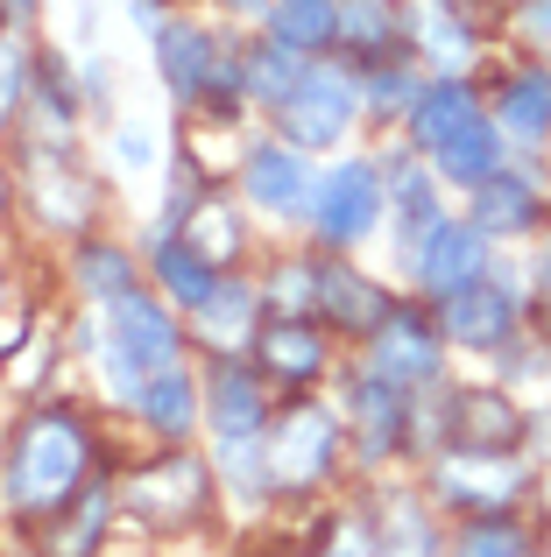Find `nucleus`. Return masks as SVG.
Wrapping results in <instances>:
<instances>
[{
  "label": "nucleus",
  "mask_w": 551,
  "mask_h": 557,
  "mask_svg": "<svg viewBox=\"0 0 551 557\" xmlns=\"http://www.w3.org/2000/svg\"><path fill=\"white\" fill-rule=\"evenodd\" d=\"M340 42L360 57V71L403 57V14H396V0H346V8H340Z\"/></svg>",
  "instance_id": "24"
},
{
  "label": "nucleus",
  "mask_w": 551,
  "mask_h": 557,
  "mask_svg": "<svg viewBox=\"0 0 551 557\" xmlns=\"http://www.w3.org/2000/svg\"><path fill=\"white\" fill-rule=\"evenodd\" d=\"M389 205H396L403 240H411V233H425L431 219H445L439 212V184H431L425 163H396V170H389Z\"/></svg>",
  "instance_id": "33"
},
{
  "label": "nucleus",
  "mask_w": 551,
  "mask_h": 557,
  "mask_svg": "<svg viewBox=\"0 0 551 557\" xmlns=\"http://www.w3.org/2000/svg\"><path fill=\"white\" fill-rule=\"evenodd\" d=\"M439 409H445V431H453L467 451H510L516 437H524V409H516L502 388H467V395H453V403H439Z\"/></svg>",
  "instance_id": "17"
},
{
  "label": "nucleus",
  "mask_w": 551,
  "mask_h": 557,
  "mask_svg": "<svg viewBox=\"0 0 551 557\" xmlns=\"http://www.w3.org/2000/svg\"><path fill=\"white\" fill-rule=\"evenodd\" d=\"M375 550L382 557H439V530H431V516L411 502V494H396V502L375 516Z\"/></svg>",
  "instance_id": "31"
},
{
  "label": "nucleus",
  "mask_w": 551,
  "mask_h": 557,
  "mask_svg": "<svg viewBox=\"0 0 551 557\" xmlns=\"http://www.w3.org/2000/svg\"><path fill=\"white\" fill-rule=\"evenodd\" d=\"M474 198V226L488 233V240H524V233H538V219H544V190L524 177V170H495L488 184H474L467 190Z\"/></svg>",
  "instance_id": "15"
},
{
  "label": "nucleus",
  "mask_w": 551,
  "mask_h": 557,
  "mask_svg": "<svg viewBox=\"0 0 551 557\" xmlns=\"http://www.w3.org/2000/svg\"><path fill=\"white\" fill-rule=\"evenodd\" d=\"M411 388H396V381L382 374H360L354 381V431H360V459H389L396 451V437L411 431V403H403Z\"/></svg>",
  "instance_id": "19"
},
{
  "label": "nucleus",
  "mask_w": 551,
  "mask_h": 557,
  "mask_svg": "<svg viewBox=\"0 0 551 557\" xmlns=\"http://www.w3.org/2000/svg\"><path fill=\"white\" fill-rule=\"evenodd\" d=\"M135 417L149 423L156 437H192L198 431V381L184 374V368L149 374V388L135 395Z\"/></svg>",
  "instance_id": "26"
},
{
  "label": "nucleus",
  "mask_w": 551,
  "mask_h": 557,
  "mask_svg": "<svg viewBox=\"0 0 551 557\" xmlns=\"http://www.w3.org/2000/svg\"><path fill=\"white\" fill-rule=\"evenodd\" d=\"M262 22H269V36L283 42V50L318 57V50L340 42V0H276Z\"/></svg>",
  "instance_id": "27"
},
{
  "label": "nucleus",
  "mask_w": 551,
  "mask_h": 557,
  "mask_svg": "<svg viewBox=\"0 0 551 557\" xmlns=\"http://www.w3.org/2000/svg\"><path fill=\"white\" fill-rule=\"evenodd\" d=\"M93 423L64 403H36L8 431V502L22 522H50L93 473Z\"/></svg>",
  "instance_id": "1"
},
{
  "label": "nucleus",
  "mask_w": 551,
  "mask_h": 557,
  "mask_svg": "<svg viewBox=\"0 0 551 557\" xmlns=\"http://www.w3.org/2000/svg\"><path fill=\"white\" fill-rule=\"evenodd\" d=\"M417 85H425V78H417L403 57H389V64H368V71H360V99H368L375 121H389V113H411Z\"/></svg>",
  "instance_id": "35"
},
{
  "label": "nucleus",
  "mask_w": 551,
  "mask_h": 557,
  "mask_svg": "<svg viewBox=\"0 0 551 557\" xmlns=\"http://www.w3.org/2000/svg\"><path fill=\"white\" fill-rule=\"evenodd\" d=\"M382 205H389V177L382 163H340L318 177V198H311V240L326 247V255H346V247H360L375 226H382Z\"/></svg>",
  "instance_id": "3"
},
{
  "label": "nucleus",
  "mask_w": 551,
  "mask_h": 557,
  "mask_svg": "<svg viewBox=\"0 0 551 557\" xmlns=\"http://www.w3.org/2000/svg\"><path fill=\"white\" fill-rule=\"evenodd\" d=\"M241 190H248L255 212H276V219H304L311 198H318L311 163H304L297 141H255V149L241 156Z\"/></svg>",
  "instance_id": "10"
},
{
  "label": "nucleus",
  "mask_w": 551,
  "mask_h": 557,
  "mask_svg": "<svg viewBox=\"0 0 551 557\" xmlns=\"http://www.w3.org/2000/svg\"><path fill=\"white\" fill-rule=\"evenodd\" d=\"M206 494H212L206 459H192V451H170V459H149L142 473H127L121 508H127L135 522H156V530H184V522H198Z\"/></svg>",
  "instance_id": "5"
},
{
  "label": "nucleus",
  "mask_w": 551,
  "mask_h": 557,
  "mask_svg": "<svg viewBox=\"0 0 551 557\" xmlns=\"http://www.w3.org/2000/svg\"><path fill=\"white\" fill-rule=\"evenodd\" d=\"M28 78H36V64H28V50H22V36H14V22H0V121H8V113L28 99Z\"/></svg>",
  "instance_id": "37"
},
{
  "label": "nucleus",
  "mask_w": 551,
  "mask_h": 557,
  "mask_svg": "<svg viewBox=\"0 0 551 557\" xmlns=\"http://www.w3.org/2000/svg\"><path fill=\"white\" fill-rule=\"evenodd\" d=\"M304 71H311V57H297V50H283V42H255V50H241V85H248V99H262V107L283 113L290 107V92L304 85Z\"/></svg>",
  "instance_id": "30"
},
{
  "label": "nucleus",
  "mask_w": 551,
  "mask_h": 557,
  "mask_svg": "<svg viewBox=\"0 0 551 557\" xmlns=\"http://www.w3.org/2000/svg\"><path fill=\"white\" fill-rule=\"evenodd\" d=\"M403 269H411L417 289L453 297V289H467V283L488 275V233L474 226V219H431L425 233L403 240Z\"/></svg>",
  "instance_id": "4"
},
{
  "label": "nucleus",
  "mask_w": 551,
  "mask_h": 557,
  "mask_svg": "<svg viewBox=\"0 0 551 557\" xmlns=\"http://www.w3.org/2000/svg\"><path fill=\"white\" fill-rule=\"evenodd\" d=\"M255 311H262V289L220 283V289H212V304L198 311V332H206L212 354H248V346H255Z\"/></svg>",
  "instance_id": "29"
},
{
  "label": "nucleus",
  "mask_w": 551,
  "mask_h": 557,
  "mask_svg": "<svg viewBox=\"0 0 551 557\" xmlns=\"http://www.w3.org/2000/svg\"><path fill=\"white\" fill-rule=\"evenodd\" d=\"M326 557H382V550H375V530L340 522V530H332V544H326Z\"/></svg>",
  "instance_id": "38"
},
{
  "label": "nucleus",
  "mask_w": 551,
  "mask_h": 557,
  "mask_svg": "<svg viewBox=\"0 0 551 557\" xmlns=\"http://www.w3.org/2000/svg\"><path fill=\"white\" fill-rule=\"evenodd\" d=\"M354 121H360V85L332 64H311L304 85L290 92V107H283V141H297L304 156H318V149H340Z\"/></svg>",
  "instance_id": "6"
},
{
  "label": "nucleus",
  "mask_w": 551,
  "mask_h": 557,
  "mask_svg": "<svg viewBox=\"0 0 551 557\" xmlns=\"http://www.w3.org/2000/svg\"><path fill=\"white\" fill-rule=\"evenodd\" d=\"M417 42H425V57H439V64H467L474 57V36H467V22H460L453 8L417 14Z\"/></svg>",
  "instance_id": "36"
},
{
  "label": "nucleus",
  "mask_w": 551,
  "mask_h": 557,
  "mask_svg": "<svg viewBox=\"0 0 551 557\" xmlns=\"http://www.w3.org/2000/svg\"><path fill=\"white\" fill-rule=\"evenodd\" d=\"M502 149H510L502 121H495V113H481V121H474V127H460V135L445 141V149L431 156V163H439V177H445V184L474 190V184H488V177H495V170H510V163H502Z\"/></svg>",
  "instance_id": "22"
},
{
  "label": "nucleus",
  "mask_w": 551,
  "mask_h": 557,
  "mask_svg": "<svg viewBox=\"0 0 551 557\" xmlns=\"http://www.w3.org/2000/svg\"><path fill=\"white\" fill-rule=\"evenodd\" d=\"M474 121H481V92H474L460 71L425 78V85H417V99H411V113H403L411 141H417V149H431V156H439L445 141L460 135V127H474Z\"/></svg>",
  "instance_id": "14"
},
{
  "label": "nucleus",
  "mask_w": 551,
  "mask_h": 557,
  "mask_svg": "<svg viewBox=\"0 0 551 557\" xmlns=\"http://www.w3.org/2000/svg\"><path fill=\"white\" fill-rule=\"evenodd\" d=\"M453 557H530V530L510 516H467L453 536Z\"/></svg>",
  "instance_id": "34"
},
{
  "label": "nucleus",
  "mask_w": 551,
  "mask_h": 557,
  "mask_svg": "<svg viewBox=\"0 0 551 557\" xmlns=\"http://www.w3.org/2000/svg\"><path fill=\"white\" fill-rule=\"evenodd\" d=\"M28 212L50 233H85V219H93V184L71 163H42L36 177H28Z\"/></svg>",
  "instance_id": "23"
},
{
  "label": "nucleus",
  "mask_w": 551,
  "mask_h": 557,
  "mask_svg": "<svg viewBox=\"0 0 551 557\" xmlns=\"http://www.w3.org/2000/svg\"><path fill=\"white\" fill-rule=\"evenodd\" d=\"M495 121H502V135H510V141L544 149V141H551V64H524V71L502 78Z\"/></svg>",
  "instance_id": "20"
},
{
  "label": "nucleus",
  "mask_w": 551,
  "mask_h": 557,
  "mask_svg": "<svg viewBox=\"0 0 551 557\" xmlns=\"http://www.w3.org/2000/svg\"><path fill=\"white\" fill-rule=\"evenodd\" d=\"M184 233H192V247H198V255H212L220 269L241 255V212L226 198H212V190H198V205L184 212Z\"/></svg>",
  "instance_id": "32"
},
{
  "label": "nucleus",
  "mask_w": 551,
  "mask_h": 557,
  "mask_svg": "<svg viewBox=\"0 0 551 557\" xmlns=\"http://www.w3.org/2000/svg\"><path fill=\"white\" fill-rule=\"evenodd\" d=\"M206 417L220 437H262L269 423V388H262V368H255V354H220L206 374Z\"/></svg>",
  "instance_id": "13"
},
{
  "label": "nucleus",
  "mask_w": 551,
  "mask_h": 557,
  "mask_svg": "<svg viewBox=\"0 0 551 557\" xmlns=\"http://www.w3.org/2000/svg\"><path fill=\"white\" fill-rule=\"evenodd\" d=\"M71 275H78V289L93 304H121V297H135V289H142L135 255H127V247H113V240H99V233H85V240H78Z\"/></svg>",
  "instance_id": "25"
},
{
  "label": "nucleus",
  "mask_w": 551,
  "mask_h": 557,
  "mask_svg": "<svg viewBox=\"0 0 551 557\" xmlns=\"http://www.w3.org/2000/svg\"><path fill=\"white\" fill-rule=\"evenodd\" d=\"M318 311H326L340 332H360V339H368V332L382 325L396 304H389L368 275H354L346 261H318Z\"/></svg>",
  "instance_id": "21"
},
{
  "label": "nucleus",
  "mask_w": 551,
  "mask_h": 557,
  "mask_svg": "<svg viewBox=\"0 0 551 557\" xmlns=\"http://www.w3.org/2000/svg\"><path fill=\"white\" fill-rule=\"evenodd\" d=\"M439 360H445L439 325H425V311H411V304H396V311L368 332V374L396 381V388H425V381H439Z\"/></svg>",
  "instance_id": "8"
},
{
  "label": "nucleus",
  "mask_w": 551,
  "mask_h": 557,
  "mask_svg": "<svg viewBox=\"0 0 551 557\" xmlns=\"http://www.w3.org/2000/svg\"><path fill=\"white\" fill-rule=\"evenodd\" d=\"M220 64H226V50H220L212 28L184 22V14L177 22H156V71H163L177 107H198V99L212 92V78H220Z\"/></svg>",
  "instance_id": "12"
},
{
  "label": "nucleus",
  "mask_w": 551,
  "mask_h": 557,
  "mask_svg": "<svg viewBox=\"0 0 551 557\" xmlns=\"http://www.w3.org/2000/svg\"><path fill=\"white\" fill-rule=\"evenodd\" d=\"M516 289H502V283H467V289H453V297H439V332L453 346H467V354H502V346L516 339Z\"/></svg>",
  "instance_id": "11"
},
{
  "label": "nucleus",
  "mask_w": 551,
  "mask_h": 557,
  "mask_svg": "<svg viewBox=\"0 0 551 557\" xmlns=\"http://www.w3.org/2000/svg\"><path fill=\"white\" fill-rule=\"evenodd\" d=\"M149 261H156V283L170 289V304H184L192 318L206 311V304H212V289L226 283V275H220V261H212V255H198L184 226H163V233H156Z\"/></svg>",
  "instance_id": "16"
},
{
  "label": "nucleus",
  "mask_w": 551,
  "mask_h": 557,
  "mask_svg": "<svg viewBox=\"0 0 551 557\" xmlns=\"http://www.w3.org/2000/svg\"><path fill=\"white\" fill-rule=\"evenodd\" d=\"M524 36L538 50H551V0H524Z\"/></svg>",
  "instance_id": "39"
},
{
  "label": "nucleus",
  "mask_w": 551,
  "mask_h": 557,
  "mask_svg": "<svg viewBox=\"0 0 551 557\" xmlns=\"http://www.w3.org/2000/svg\"><path fill=\"white\" fill-rule=\"evenodd\" d=\"M107 374H113V395H121L127 409H135V395L149 388V374L177 368L184 339H177V318H170V304H156L149 289H135V297L107 304Z\"/></svg>",
  "instance_id": "2"
},
{
  "label": "nucleus",
  "mask_w": 551,
  "mask_h": 557,
  "mask_svg": "<svg viewBox=\"0 0 551 557\" xmlns=\"http://www.w3.org/2000/svg\"><path fill=\"white\" fill-rule=\"evenodd\" d=\"M439 494L453 508H467V516H502V508L524 494V466L510 459V451H467V445H453L439 459Z\"/></svg>",
  "instance_id": "9"
},
{
  "label": "nucleus",
  "mask_w": 551,
  "mask_h": 557,
  "mask_svg": "<svg viewBox=\"0 0 551 557\" xmlns=\"http://www.w3.org/2000/svg\"><path fill=\"white\" fill-rule=\"evenodd\" d=\"M0 205H8V170H0Z\"/></svg>",
  "instance_id": "42"
},
{
  "label": "nucleus",
  "mask_w": 551,
  "mask_h": 557,
  "mask_svg": "<svg viewBox=\"0 0 551 557\" xmlns=\"http://www.w3.org/2000/svg\"><path fill=\"white\" fill-rule=\"evenodd\" d=\"M332 459H340V417L311 409V403L283 409V423L269 437L276 487H318V480H332Z\"/></svg>",
  "instance_id": "7"
},
{
  "label": "nucleus",
  "mask_w": 551,
  "mask_h": 557,
  "mask_svg": "<svg viewBox=\"0 0 551 557\" xmlns=\"http://www.w3.org/2000/svg\"><path fill=\"white\" fill-rule=\"evenodd\" d=\"M226 8H234V14H269L276 0H226Z\"/></svg>",
  "instance_id": "41"
},
{
  "label": "nucleus",
  "mask_w": 551,
  "mask_h": 557,
  "mask_svg": "<svg viewBox=\"0 0 551 557\" xmlns=\"http://www.w3.org/2000/svg\"><path fill=\"white\" fill-rule=\"evenodd\" d=\"M107 530H113V494L93 480V487H85V502H71L64 522H50V530H42V557H93L99 544H107Z\"/></svg>",
  "instance_id": "28"
},
{
  "label": "nucleus",
  "mask_w": 551,
  "mask_h": 557,
  "mask_svg": "<svg viewBox=\"0 0 551 557\" xmlns=\"http://www.w3.org/2000/svg\"><path fill=\"white\" fill-rule=\"evenodd\" d=\"M248 354H255V368L276 374V381H318L326 374V332H318L311 318H269Z\"/></svg>",
  "instance_id": "18"
},
{
  "label": "nucleus",
  "mask_w": 551,
  "mask_h": 557,
  "mask_svg": "<svg viewBox=\"0 0 551 557\" xmlns=\"http://www.w3.org/2000/svg\"><path fill=\"white\" fill-rule=\"evenodd\" d=\"M149 135H135V127H127V135H121V163H149Z\"/></svg>",
  "instance_id": "40"
}]
</instances>
